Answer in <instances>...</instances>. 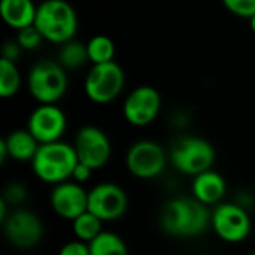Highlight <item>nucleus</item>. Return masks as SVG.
<instances>
[{
	"label": "nucleus",
	"instance_id": "nucleus-18",
	"mask_svg": "<svg viewBox=\"0 0 255 255\" xmlns=\"http://www.w3.org/2000/svg\"><path fill=\"white\" fill-rule=\"evenodd\" d=\"M88 245L91 255H126L128 253L126 242L118 235L103 230Z\"/></svg>",
	"mask_w": 255,
	"mask_h": 255
},
{
	"label": "nucleus",
	"instance_id": "nucleus-28",
	"mask_svg": "<svg viewBox=\"0 0 255 255\" xmlns=\"http://www.w3.org/2000/svg\"><path fill=\"white\" fill-rule=\"evenodd\" d=\"M22 46L16 42H6L4 46H3V54H1V58H6V60H10V61H15L18 57H19V52H21Z\"/></svg>",
	"mask_w": 255,
	"mask_h": 255
},
{
	"label": "nucleus",
	"instance_id": "nucleus-10",
	"mask_svg": "<svg viewBox=\"0 0 255 255\" xmlns=\"http://www.w3.org/2000/svg\"><path fill=\"white\" fill-rule=\"evenodd\" d=\"M78 160L88 164L91 169L103 167L111 158V142L103 130L94 126L79 128L73 145Z\"/></svg>",
	"mask_w": 255,
	"mask_h": 255
},
{
	"label": "nucleus",
	"instance_id": "nucleus-12",
	"mask_svg": "<svg viewBox=\"0 0 255 255\" xmlns=\"http://www.w3.org/2000/svg\"><path fill=\"white\" fill-rule=\"evenodd\" d=\"M161 108V99L158 91L154 87L142 85L134 88L127 100L124 102V117L126 120L136 127H145L151 124Z\"/></svg>",
	"mask_w": 255,
	"mask_h": 255
},
{
	"label": "nucleus",
	"instance_id": "nucleus-1",
	"mask_svg": "<svg viewBox=\"0 0 255 255\" xmlns=\"http://www.w3.org/2000/svg\"><path fill=\"white\" fill-rule=\"evenodd\" d=\"M212 215L203 202L193 197L170 200L160 217V226L164 233L173 238L200 236L209 226Z\"/></svg>",
	"mask_w": 255,
	"mask_h": 255
},
{
	"label": "nucleus",
	"instance_id": "nucleus-3",
	"mask_svg": "<svg viewBox=\"0 0 255 255\" xmlns=\"http://www.w3.org/2000/svg\"><path fill=\"white\" fill-rule=\"evenodd\" d=\"M34 25L39 28L45 40L61 45L75 37L78 16L69 1L45 0L37 6Z\"/></svg>",
	"mask_w": 255,
	"mask_h": 255
},
{
	"label": "nucleus",
	"instance_id": "nucleus-13",
	"mask_svg": "<svg viewBox=\"0 0 255 255\" xmlns=\"http://www.w3.org/2000/svg\"><path fill=\"white\" fill-rule=\"evenodd\" d=\"M66 115L55 103H40L28 118V130L39 143L60 140L66 130Z\"/></svg>",
	"mask_w": 255,
	"mask_h": 255
},
{
	"label": "nucleus",
	"instance_id": "nucleus-23",
	"mask_svg": "<svg viewBox=\"0 0 255 255\" xmlns=\"http://www.w3.org/2000/svg\"><path fill=\"white\" fill-rule=\"evenodd\" d=\"M16 40L24 49H34L42 43V40H45V37L39 31V28L34 24H31V25H27V27L18 30Z\"/></svg>",
	"mask_w": 255,
	"mask_h": 255
},
{
	"label": "nucleus",
	"instance_id": "nucleus-17",
	"mask_svg": "<svg viewBox=\"0 0 255 255\" xmlns=\"http://www.w3.org/2000/svg\"><path fill=\"white\" fill-rule=\"evenodd\" d=\"M37 7L31 0H1L0 12L3 21L12 28H24L34 24Z\"/></svg>",
	"mask_w": 255,
	"mask_h": 255
},
{
	"label": "nucleus",
	"instance_id": "nucleus-24",
	"mask_svg": "<svg viewBox=\"0 0 255 255\" xmlns=\"http://www.w3.org/2000/svg\"><path fill=\"white\" fill-rule=\"evenodd\" d=\"M223 4L242 18H251L255 13V0H223Z\"/></svg>",
	"mask_w": 255,
	"mask_h": 255
},
{
	"label": "nucleus",
	"instance_id": "nucleus-2",
	"mask_svg": "<svg viewBox=\"0 0 255 255\" xmlns=\"http://www.w3.org/2000/svg\"><path fill=\"white\" fill-rule=\"evenodd\" d=\"M76 163L78 155L75 148L61 140H55L40 143L31 160V167L40 181L48 184H60L72 178Z\"/></svg>",
	"mask_w": 255,
	"mask_h": 255
},
{
	"label": "nucleus",
	"instance_id": "nucleus-7",
	"mask_svg": "<svg viewBox=\"0 0 255 255\" xmlns=\"http://www.w3.org/2000/svg\"><path fill=\"white\" fill-rule=\"evenodd\" d=\"M167 163L166 151L152 140H139L133 143L127 152L126 164L131 175L140 179L158 176Z\"/></svg>",
	"mask_w": 255,
	"mask_h": 255
},
{
	"label": "nucleus",
	"instance_id": "nucleus-16",
	"mask_svg": "<svg viewBox=\"0 0 255 255\" xmlns=\"http://www.w3.org/2000/svg\"><path fill=\"white\" fill-rule=\"evenodd\" d=\"M226 190H227V184L224 178L211 169L194 176L193 194L205 205L218 203L224 197Z\"/></svg>",
	"mask_w": 255,
	"mask_h": 255
},
{
	"label": "nucleus",
	"instance_id": "nucleus-21",
	"mask_svg": "<svg viewBox=\"0 0 255 255\" xmlns=\"http://www.w3.org/2000/svg\"><path fill=\"white\" fill-rule=\"evenodd\" d=\"M21 87V75L15 61L0 58V96L3 99L16 94Z\"/></svg>",
	"mask_w": 255,
	"mask_h": 255
},
{
	"label": "nucleus",
	"instance_id": "nucleus-19",
	"mask_svg": "<svg viewBox=\"0 0 255 255\" xmlns=\"http://www.w3.org/2000/svg\"><path fill=\"white\" fill-rule=\"evenodd\" d=\"M90 61L87 45L78 40H67L61 43V49L58 54V63L64 69H81L84 64Z\"/></svg>",
	"mask_w": 255,
	"mask_h": 255
},
{
	"label": "nucleus",
	"instance_id": "nucleus-11",
	"mask_svg": "<svg viewBox=\"0 0 255 255\" xmlns=\"http://www.w3.org/2000/svg\"><path fill=\"white\" fill-rule=\"evenodd\" d=\"M126 191L114 182H102L88 193V211L102 221H115L127 211Z\"/></svg>",
	"mask_w": 255,
	"mask_h": 255
},
{
	"label": "nucleus",
	"instance_id": "nucleus-29",
	"mask_svg": "<svg viewBox=\"0 0 255 255\" xmlns=\"http://www.w3.org/2000/svg\"><path fill=\"white\" fill-rule=\"evenodd\" d=\"M250 22H251V28H253V31L255 33V13L250 18Z\"/></svg>",
	"mask_w": 255,
	"mask_h": 255
},
{
	"label": "nucleus",
	"instance_id": "nucleus-15",
	"mask_svg": "<svg viewBox=\"0 0 255 255\" xmlns=\"http://www.w3.org/2000/svg\"><path fill=\"white\" fill-rule=\"evenodd\" d=\"M40 143L30 133V130H13L0 142V161L4 163L6 157L16 161H31Z\"/></svg>",
	"mask_w": 255,
	"mask_h": 255
},
{
	"label": "nucleus",
	"instance_id": "nucleus-4",
	"mask_svg": "<svg viewBox=\"0 0 255 255\" xmlns=\"http://www.w3.org/2000/svg\"><path fill=\"white\" fill-rule=\"evenodd\" d=\"M27 85L39 103H57L67 90L66 69L58 61H37L30 69Z\"/></svg>",
	"mask_w": 255,
	"mask_h": 255
},
{
	"label": "nucleus",
	"instance_id": "nucleus-26",
	"mask_svg": "<svg viewBox=\"0 0 255 255\" xmlns=\"http://www.w3.org/2000/svg\"><path fill=\"white\" fill-rule=\"evenodd\" d=\"M61 255H91L90 253V245L81 239L78 241H72L67 242L61 250H60Z\"/></svg>",
	"mask_w": 255,
	"mask_h": 255
},
{
	"label": "nucleus",
	"instance_id": "nucleus-27",
	"mask_svg": "<svg viewBox=\"0 0 255 255\" xmlns=\"http://www.w3.org/2000/svg\"><path fill=\"white\" fill-rule=\"evenodd\" d=\"M93 170H94V169H91L88 164H85V163H82V161L78 160V163H76V166H75V169H73L72 178H73V181H76V182H79V184H81V182H87V181L90 179Z\"/></svg>",
	"mask_w": 255,
	"mask_h": 255
},
{
	"label": "nucleus",
	"instance_id": "nucleus-8",
	"mask_svg": "<svg viewBox=\"0 0 255 255\" xmlns=\"http://www.w3.org/2000/svg\"><path fill=\"white\" fill-rule=\"evenodd\" d=\"M211 224L223 241L232 244L245 241L251 232V218L248 212L235 203L217 206L212 214Z\"/></svg>",
	"mask_w": 255,
	"mask_h": 255
},
{
	"label": "nucleus",
	"instance_id": "nucleus-20",
	"mask_svg": "<svg viewBox=\"0 0 255 255\" xmlns=\"http://www.w3.org/2000/svg\"><path fill=\"white\" fill-rule=\"evenodd\" d=\"M72 223H73L75 236L88 244L102 232V223L103 221L96 214H93L91 211L87 209L79 217H76Z\"/></svg>",
	"mask_w": 255,
	"mask_h": 255
},
{
	"label": "nucleus",
	"instance_id": "nucleus-22",
	"mask_svg": "<svg viewBox=\"0 0 255 255\" xmlns=\"http://www.w3.org/2000/svg\"><path fill=\"white\" fill-rule=\"evenodd\" d=\"M87 49H88L90 61L93 64L112 61L115 55V45L112 39L105 34H97L91 37L87 43Z\"/></svg>",
	"mask_w": 255,
	"mask_h": 255
},
{
	"label": "nucleus",
	"instance_id": "nucleus-14",
	"mask_svg": "<svg viewBox=\"0 0 255 255\" xmlns=\"http://www.w3.org/2000/svg\"><path fill=\"white\" fill-rule=\"evenodd\" d=\"M51 206L58 217L73 221L88 209V193L76 181H63L51 193Z\"/></svg>",
	"mask_w": 255,
	"mask_h": 255
},
{
	"label": "nucleus",
	"instance_id": "nucleus-5",
	"mask_svg": "<svg viewBox=\"0 0 255 255\" xmlns=\"http://www.w3.org/2000/svg\"><path fill=\"white\" fill-rule=\"evenodd\" d=\"M84 88L91 102L99 105L111 103L124 88V72L114 60L93 64L85 78Z\"/></svg>",
	"mask_w": 255,
	"mask_h": 255
},
{
	"label": "nucleus",
	"instance_id": "nucleus-6",
	"mask_svg": "<svg viewBox=\"0 0 255 255\" xmlns=\"http://www.w3.org/2000/svg\"><path fill=\"white\" fill-rule=\"evenodd\" d=\"M170 161L181 173L196 176L211 169L215 161V148L202 137H182L173 145Z\"/></svg>",
	"mask_w": 255,
	"mask_h": 255
},
{
	"label": "nucleus",
	"instance_id": "nucleus-25",
	"mask_svg": "<svg viewBox=\"0 0 255 255\" xmlns=\"http://www.w3.org/2000/svg\"><path fill=\"white\" fill-rule=\"evenodd\" d=\"M25 197H27L25 187L18 182H12L6 187L1 199H4L7 205H19L25 200Z\"/></svg>",
	"mask_w": 255,
	"mask_h": 255
},
{
	"label": "nucleus",
	"instance_id": "nucleus-9",
	"mask_svg": "<svg viewBox=\"0 0 255 255\" xmlns=\"http://www.w3.org/2000/svg\"><path fill=\"white\" fill-rule=\"evenodd\" d=\"M3 229L6 239L13 247L21 250L34 248L39 245L43 236V226L40 218L27 209H18L12 212L3 221Z\"/></svg>",
	"mask_w": 255,
	"mask_h": 255
}]
</instances>
